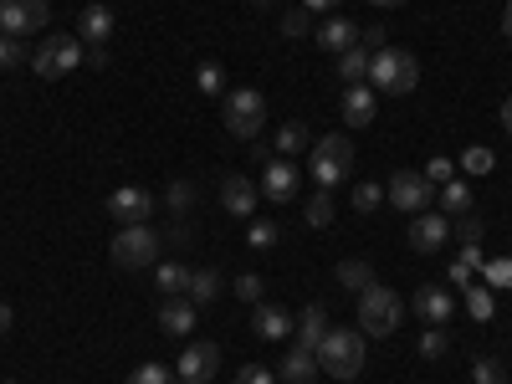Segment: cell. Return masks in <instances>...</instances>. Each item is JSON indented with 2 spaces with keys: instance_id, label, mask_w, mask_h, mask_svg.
<instances>
[{
  "instance_id": "obj_1",
  "label": "cell",
  "mask_w": 512,
  "mask_h": 384,
  "mask_svg": "<svg viewBox=\"0 0 512 384\" xmlns=\"http://www.w3.org/2000/svg\"><path fill=\"white\" fill-rule=\"evenodd\" d=\"M369 88L374 93H390V98H405L420 88V57L405 52V47H379L369 57Z\"/></svg>"
},
{
  "instance_id": "obj_2",
  "label": "cell",
  "mask_w": 512,
  "mask_h": 384,
  "mask_svg": "<svg viewBox=\"0 0 512 384\" xmlns=\"http://www.w3.org/2000/svg\"><path fill=\"white\" fill-rule=\"evenodd\" d=\"M405 318V297L395 287H384V282H369L359 292V333L369 338H390Z\"/></svg>"
},
{
  "instance_id": "obj_3",
  "label": "cell",
  "mask_w": 512,
  "mask_h": 384,
  "mask_svg": "<svg viewBox=\"0 0 512 384\" xmlns=\"http://www.w3.org/2000/svg\"><path fill=\"white\" fill-rule=\"evenodd\" d=\"M318 369L328 379H359V369H364V333L359 328H328V338L318 344Z\"/></svg>"
},
{
  "instance_id": "obj_4",
  "label": "cell",
  "mask_w": 512,
  "mask_h": 384,
  "mask_svg": "<svg viewBox=\"0 0 512 384\" xmlns=\"http://www.w3.org/2000/svg\"><path fill=\"white\" fill-rule=\"evenodd\" d=\"M308 175L318 180V190H338V185L354 175V144H349L344 134H323V139L313 144Z\"/></svg>"
},
{
  "instance_id": "obj_5",
  "label": "cell",
  "mask_w": 512,
  "mask_h": 384,
  "mask_svg": "<svg viewBox=\"0 0 512 384\" xmlns=\"http://www.w3.org/2000/svg\"><path fill=\"white\" fill-rule=\"evenodd\" d=\"M159 246H164V236H154L149 226H118L108 256H113V267L139 272V267H154L159 262Z\"/></svg>"
},
{
  "instance_id": "obj_6",
  "label": "cell",
  "mask_w": 512,
  "mask_h": 384,
  "mask_svg": "<svg viewBox=\"0 0 512 384\" xmlns=\"http://www.w3.org/2000/svg\"><path fill=\"white\" fill-rule=\"evenodd\" d=\"M82 57H88V52H82V36H67V31H57V36H47V41H41V47L31 52V72L36 77H67V72H77L82 67Z\"/></svg>"
},
{
  "instance_id": "obj_7",
  "label": "cell",
  "mask_w": 512,
  "mask_h": 384,
  "mask_svg": "<svg viewBox=\"0 0 512 384\" xmlns=\"http://www.w3.org/2000/svg\"><path fill=\"white\" fill-rule=\"evenodd\" d=\"M226 134L231 139H256L262 134V123H267V98L256 93V88H236L226 93Z\"/></svg>"
},
{
  "instance_id": "obj_8",
  "label": "cell",
  "mask_w": 512,
  "mask_h": 384,
  "mask_svg": "<svg viewBox=\"0 0 512 384\" xmlns=\"http://www.w3.org/2000/svg\"><path fill=\"white\" fill-rule=\"evenodd\" d=\"M384 195H390V205H400L405 216H425V210L436 205V185L425 180L420 169H400V175L390 180V190H384Z\"/></svg>"
},
{
  "instance_id": "obj_9",
  "label": "cell",
  "mask_w": 512,
  "mask_h": 384,
  "mask_svg": "<svg viewBox=\"0 0 512 384\" xmlns=\"http://www.w3.org/2000/svg\"><path fill=\"white\" fill-rule=\"evenodd\" d=\"M47 26H52V6H47V0H0V31H6V36L47 31Z\"/></svg>"
},
{
  "instance_id": "obj_10",
  "label": "cell",
  "mask_w": 512,
  "mask_h": 384,
  "mask_svg": "<svg viewBox=\"0 0 512 384\" xmlns=\"http://www.w3.org/2000/svg\"><path fill=\"white\" fill-rule=\"evenodd\" d=\"M216 369H221V349L210 344V338H195V344H185V354L175 359V374L185 384H210Z\"/></svg>"
},
{
  "instance_id": "obj_11",
  "label": "cell",
  "mask_w": 512,
  "mask_h": 384,
  "mask_svg": "<svg viewBox=\"0 0 512 384\" xmlns=\"http://www.w3.org/2000/svg\"><path fill=\"white\" fill-rule=\"evenodd\" d=\"M108 216H113L118 226H149V216H154V195L139 190V185H123V190L108 195Z\"/></svg>"
},
{
  "instance_id": "obj_12",
  "label": "cell",
  "mask_w": 512,
  "mask_h": 384,
  "mask_svg": "<svg viewBox=\"0 0 512 384\" xmlns=\"http://www.w3.org/2000/svg\"><path fill=\"white\" fill-rule=\"evenodd\" d=\"M262 200H272V205L297 200V164L292 159H282V154L267 159V169H262Z\"/></svg>"
},
{
  "instance_id": "obj_13",
  "label": "cell",
  "mask_w": 512,
  "mask_h": 384,
  "mask_svg": "<svg viewBox=\"0 0 512 384\" xmlns=\"http://www.w3.org/2000/svg\"><path fill=\"white\" fill-rule=\"evenodd\" d=\"M446 236H451V216H436V210H425V216H415V226H410V251L431 256V251L446 246Z\"/></svg>"
},
{
  "instance_id": "obj_14",
  "label": "cell",
  "mask_w": 512,
  "mask_h": 384,
  "mask_svg": "<svg viewBox=\"0 0 512 384\" xmlns=\"http://www.w3.org/2000/svg\"><path fill=\"white\" fill-rule=\"evenodd\" d=\"M313 41L323 52H333V57H344L349 47H359V26L349 21V16H328L318 31H313Z\"/></svg>"
},
{
  "instance_id": "obj_15",
  "label": "cell",
  "mask_w": 512,
  "mask_h": 384,
  "mask_svg": "<svg viewBox=\"0 0 512 384\" xmlns=\"http://www.w3.org/2000/svg\"><path fill=\"white\" fill-rule=\"evenodd\" d=\"M415 313L431 323V328H446V323L456 318V297H451L446 287H420V292H415Z\"/></svg>"
},
{
  "instance_id": "obj_16",
  "label": "cell",
  "mask_w": 512,
  "mask_h": 384,
  "mask_svg": "<svg viewBox=\"0 0 512 384\" xmlns=\"http://www.w3.org/2000/svg\"><path fill=\"white\" fill-rule=\"evenodd\" d=\"M318 374H323V369H318V354H313V349H297V344H292L287 359L277 364V379H282V384H313Z\"/></svg>"
},
{
  "instance_id": "obj_17",
  "label": "cell",
  "mask_w": 512,
  "mask_h": 384,
  "mask_svg": "<svg viewBox=\"0 0 512 384\" xmlns=\"http://www.w3.org/2000/svg\"><path fill=\"white\" fill-rule=\"evenodd\" d=\"M256 195L262 190H256L246 175H226L221 180V205L231 210V216H256Z\"/></svg>"
},
{
  "instance_id": "obj_18",
  "label": "cell",
  "mask_w": 512,
  "mask_h": 384,
  "mask_svg": "<svg viewBox=\"0 0 512 384\" xmlns=\"http://www.w3.org/2000/svg\"><path fill=\"white\" fill-rule=\"evenodd\" d=\"M190 328H195V303H190V297H164V308H159V333L185 338Z\"/></svg>"
},
{
  "instance_id": "obj_19",
  "label": "cell",
  "mask_w": 512,
  "mask_h": 384,
  "mask_svg": "<svg viewBox=\"0 0 512 384\" xmlns=\"http://www.w3.org/2000/svg\"><path fill=\"white\" fill-rule=\"evenodd\" d=\"M77 36L88 41V47H103V41L113 36V6H103V0H93V6L82 11V21H77Z\"/></svg>"
},
{
  "instance_id": "obj_20",
  "label": "cell",
  "mask_w": 512,
  "mask_h": 384,
  "mask_svg": "<svg viewBox=\"0 0 512 384\" xmlns=\"http://www.w3.org/2000/svg\"><path fill=\"white\" fill-rule=\"evenodd\" d=\"M344 123L349 128H364V123H374V88L369 82H359V88H344Z\"/></svg>"
},
{
  "instance_id": "obj_21",
  "label": "cell",
  "mask_w": 512,
  "mask_h": 384,
  "mask_svg": "<svg viewBox=\"0 0 512 384\" xmlns=\"http://www.w3.org/2000/svg\"><path fill=\"white\" fill-rule=\"evenodd\" d=\"M251 328H256V338H287V333H292V313L277 308V303H256Z\"/></svg>"
},
{
  "instance_id": "obj_22",
  "label": "cell",
  "mask_w": 512,
  "mask_h": 384,
  "mask_svg": "<svg viewBox=\"0 0 512 384\" xmlns=\"http://www.w3.org/2000/svg\"><path fill=\"white\" fill-rule=\"evenodd\" d=\"M292 328H297V349H313V354H318V344L328 338V328H333V323H328V313L313 303V308H303V318H297Z\"/></svg>"
},
{
  "instance_id": "obj_23",
  "label": "cell",
  "mask_w": 512,
  "mask_h": 384,
  "mask_svg": "<svg viewBox=\"0 0 512 384\" xmlns=\"http://www.w3.org/2000/svg\"><path fill=\"white\" fill-rule=\"evenodd\" d=\"M441 200V216H472V190H466V180H446L436 190Z\"/></svg>"
},
{
  "instance_id": "obj_24",
  "label": "cell",
  "mask_w": 512,
  "mask_h": 384,
  "mask_svg": "<svg viewBox=\"0 0 512 384\" xmlns=\"http://www.w3.org/2000/svg\"><path fill=\"white\" fill-rule=\"evenodd\" d=\"M154 287H159L164 297H185V292H190V267H185V262H164V267L154 272Z\"/></svg>"
},
{
  "instance_id": "obj_25",
  "label": "cell",
  "mask_w": 512,
  "mask_h": 384,
  "mask_svg": "<svg viewBox=\"0 0 512 384\" xmlns=\"http://www.w3.org/2000/svg\"><path fill=\"white\" fill-rule=\"evenodd\" d=\"M313 144V134H308V123H297V118H287L282 128H277V154L287 159V154H303Z\"/></svg>"
},
{
  "instance_id": "obj_26",
  "label": "cell",
  "mask_w": 512,
  "mask_h": 384,
  "mask_svg": "<svg viewBox=\"0 0 512 384\" xmlns=\"http://www.w3.org/2000/svg\"><path fill=\"white\" fill-rule=\"evenodd\" d=\"M338 77H344V88H359V82H369V52H364V47H349L344 57H338Z\"/></svg>"
},
{
  "instance_id": "obj_27",
  "label": "cell",
  "mask_w": 512,
  "mask_h": 384,
  "mask_svg": "<svg viewBox=\"0 0 512 384\" xmlns=\"http://www.w3.org/2000/svg\"><path fill=\"white\" fill-rule=\"evenodd\" d=\"M472 379H477V384H512V369H507V359L482 354V359L472 364Z\"/></svg>"
},
{
  "instance_id": "obj_28",
  "label": "cell",
  "mask_w": 512,
  "mask_h": 384,
  "mask_svg": "<svg viewBox=\"0 0 512 384\" xmlns=\"http://www.w3.org/2000/svg\"><path fill=\"white\" fill-rule=\"evenodd\" d=\"M313 31H318V26H313V11H308V6H292V11L282 16V36H287V41H303V36H313Z\"/></svg>"
},
{
  "instance_id": "obj_29",
  "label": "cell",
  "mask_w": 512,
  "mask_h": 384,
  "mask_svg": "<svg viewBox=\"0 0 512 384\" xmlns=\"http://www.w3.org/2000/svg\"><path fill=\"white\" fill-rule=\"evenodd\" d=\"M216 292H221V277L216 272H190V303L200 308V303H216Z\"/></svg>"
},
{
  "instance_id": "obj_30",
  "label": "cell",
  "mask_w": 512,
  "mask_h": 384,
  "mask_svg": "<svg viewBox=\"0 0 512 384\" xmlns=\"http://www.w3.org/2000/svg\"><path fill=\"white\" fill-rule=\"evenodd\" d=\"M303 221H308V226H318V231H323V226L333 221V190H313V195H308V210H303Z\"/></svg>"
},
{
  "instance_id": "obj_31",
  "label": "cell",
  "mask_w": 512,
  "mask_h": 384,
  "mask_svg": "<svg viewBox=\"0 0 512 384\" xmlns=\"http://www.w3.org/2000/svg\"><path fill=\"white\" fill-rule=\"evenodd\" d=\"M338 287H349V292H364L369 282H374V272H369V262H338Z\"/></svg>"
},
{
  "instance_id": "obj_32",
  "label": "cell",
  "mask_w": 512,
  "mask_h": 384,
  "mask_svg": "<svg viewBox=\"0 0 512 384\" xmlns=\"http://www.w3.org/2000/svg\"><path fill=\"white\" fill-rule=\"evenodd\" d=\"M461 303H466V313H472L477 323H487L492 318V287H461Z\"/></svg>"
},
{
  "instance_id": "obj_33",
  "label": "cell",
  "mask_w": 512,
  "mask_h": 384,
  "mask_svg": "<svg viewBox=\"0 0 512 384\" xmlns=\"http://www.w3.org/2000/svg\"><path fill=\"white\" fill-rule=\"evenodd\" d=\"M195 82H200V93H226V67L221 62H200Z\"/></svg>"
},
{
  "instance_id": "obj_34",
  "label": "cell",
  "mask_w": 512,
  "mask_h": 384,
  "mask_svg": "<svg viewBox=\"0 0 512 384\" xmlns=\"http://www.w3.org/2000/svg\"><path fill=\"white\" fill-rule=\"evenodd\" d=\"M446 349H451L446 328H425V333H420V359H441Z\"/></svg>"
},
{
  "instance_id": "obj_35",
  "label": "cell",
  "mask_w": 512,
  "mask_h": 384,
  "mask_svg": "<svg viewBox=\"0 0 512 384\" xmlns=\"http://www.w3.org/2000/svg\"><path fill=\"white\" fill-rule=\"evenodd\" d=\"M277 236H282V231H277V221H251V226H246V241H251L256 251L277 246Z\"/></svg>"
},
{
  "instance_id": "obj_36",
  "label": "cell",
  "mask_w": 512,
  "mask_h": 384,
  "mask_svg": "<svg viewBox=\"0 0 512 384\" xmlns=\"http://www.w3.org/2000/svg\"><path fill=\"white\" fill-rule=\"evenodd\" d=\"M123 384H175V374H169L164 364H139V369L128 374Z\"/></svg>"
},
{
  "instance_id": "obj_37",
  "label": "cell",
  "mask_w": 512,
  "mask_h": 384,
  "mask_svg": "<svg viewBox=\"0 0 512 384\" xmlns=\"http://www.w3.org/2000/svg\"><path fill=\"white\" fill-rule=\"evenodd\" d=\"M164 200H169V210H180V216H185V210L195 205V185L190 180H175V185L164 190Z\"/></svg>"
},
{
  "instance_id": "obj_38",
  "label": "cell",
  "mask_w": 512,
  "mask_h": 384,
  "mask_svg": "<svg viewBox=\"0 0 512 384\" xmlns=\"http://www.w3.org/2000/svg\"><path fill=\"white\" fill-rule=\"evenodd\" d=\"M21 62H26L21 36H6V31H0V67H21Z\"/></svg>"
},
{
  "instance_id": "obj_39",
  "label": "cell",
  "mask_w": 512,
  "mask_h": 384,
  "mask_svg": "<svg viewBox=\"0 0 512 384\" xmlns=\"http://www.w3.org/2000/svg\"><path fill=\"white\" fill-rule=\"evenodd\" d=\"M482 277H487L492 292L497 287H512V262H502V256H497V262H482Z\"/></svg>"
},
{
  "instance_id": "obj_40",
  "label": "cell",
  "mask_w": 512,
  "mask_h": 384,
  "mask_svg": "<svg viewBox=\"0 0 512 384\" xmlns=\"http://www.w3.org/2000/svg\"><path fill=\"white\" fill-rule=\"evenodd\" d=\"M425 180H431L436 190H441L446 180H456V169H451V159H446V154H436L431 164H425Z\"/></svg>"
},
{
  "instance_id": "obj_41",
  "label": "cell",
  "mask_w": 512,
  "mask_h": 384,
  "mask_svg": "<svg viewBox=\"0 0 512 384\" xmlns=\"http://www.w3.org/2000/svg\"><path fill=\"white\" fill-rule=\"evenodd\" d=\"M236 297H241V303H262V277L241 272V277H236Z\"/></svg>"
},
{
  "instance_id": "obj_42",
  "label": "cell",
  "mask_w": 512,
  "mask_h": 384,
  "mask_svg": "<svg viewBox=\"0 0 512 384\" xmlns=\"http://www.w3.org/2000/svg\"><path fill=\"white\" fill-rule=\"evenodd\" d=\"M236 384H277V374L262 364H246V369H236Z\"/></svg>"
},
{
  "instance_id": "obj_43",
  "label": "cell",
  "mask_w": 512,
  "mask_h": 384,
  "mask_svg": "<svg viewBox=\"0 0 512 384\" xmlns=\"http://www.w3.org/2000/svg\"><path fill=\"white\" fill-rule=\"evenodd\" d=\"M379 195H384L379 185H359V190H354V210H364V216H369V210L379 205Z\"/></svg>"
},
{
  "instance_id": "obj_44",
  "label": "cell",
  "mask_w": 512,
  "mask_h": 384,
  "mask_svg": "<svg viewBox=\"0 0 512 384\" xmlns=\"http://www.w3.org/2000/svg\"><path fill=\"white\" fill-rule=\"evenodd\" d=\"M466 169H472V175H487V169H492V154H487V149H466Z\"/></svg>"
},
{
  "instance_id": "obj_45",
  "label": "cell",
  "mask_w": 512,
  "mask_h": 384,
  "mask_svg": "<svg viewBox=\"0 0 512 384\" xmlns=\"http://www.w3.org/2000/svg\"><path fill=\"white\" fill-rule=\"evenodd\" d=\"M461 262H466V267L477 272V267L487 262V256H482V241H466V251H461Z\"/></svg>"
},
{
  "instance_id": "obj_46",
  "label": "cell",
  "mask_w": 512,
  "mask_h": 384,
  "mask_svg": "<svg viewBox=\"0 0 512 384\" xmlns=\"http://www.w3.org/2000/svg\"><path fill=\"white\" fill-rule=\"evenodd\" d=\"M456 287H472V267H466V262H451V272H446Z\"/></svg>"
},
{
  "instance_id": "obj_47",
  "label": "cell",
  "mask_w": 512,
  "mask_h": 384,
  "mask_svg": "<svg viewBox=\"0 0 512 384\" xmlns=\"http://www.w3.org/2000/svg\"><path fill=\"white\" fill-rule=\"evenodd\" d=\"M461 236H466V241H482V221L466 216V221H461Z\"/></svg>"
},
{
  "instance_id": "obj_48",
  "label": "cell",
  "mask_w": 512,
  "mask_h": 384,
  "mask_svg": "<svg viewBox=\"0 0 512 384\" xmlns=\"http://www.w3.org/2000/svg\"><path fill=\"white\" fill-rule=\"evenodd\" d=\"M11 323H16V313H11V303H0V338L11 333Z\"/></svg>"
},
{
  "instance_id": "obj_49",
  "label": "cell",
  "mask_w": 512,
  "mask_h": 384,
  "mask_svg": "<svg viewBox=\"0 0 512 384\" xmlns=\"http://www.w3.org/2000/svg\"><path fill=\"white\" fill-rule=\"evenodd\" d=\"M308 11H338V0H303Z\"/></svg>"
},
{
  "instance_id": "obj_50",
  "label": "cell",
  "mask_w": 512,
  "mask_h": 384,
  "mask_svg": "<svg viewBox=\"0 0 512 384\" xmlns=\"http://www.w3.org/2000/svg\"><path fill=\"white\" fill-rule=\"evenodd\" d=\"M502 134H507V139H512V98H507V103H502Z\"/></svg>"
},
{
  "instance_id": "obj_51",
  "label": "cell",
  "mask_w": 512,
  "mask_h": 384,
  "mask_svg": "<svg viewBox=\"0 0 512 384\" xmlns=\"http://www.w3.org/2000/svg\"><path fill=\"white\" fill-rule=\"evenodd\" d=\"M502 31H507V41H512V0H507V11H502Z\"/></svg>"
},
{
  "instance_id": "obj_52",
  "label": "cell",
  "mask_w": 512,
  "mask_h": 384,
  "mask_svg": "<svg viewBox=\"0 0 512 384\" xmlns=\"http://www.w3.org/2000/svg\"><path fill=\"white\" fill-rule=\"evenodd\" d=\"M369 6H379V11H390V6H405V0H369Z\"/></svg>"
},
{
  "instance_id": "obj_53",
  "label": "cell",
  "mask_w": 512,
  "mask_h": 384,
  "mask_svg": "<svg viewBox=\"0 0 512 384\" xmlns=\"http://www.w3.org/2000/svg\"><path fill=\"white\" fill-rule=\"evenodd\" d=\"M251 6H272V0H251Z\"/></svg>"
},
{
  "instance_id": "obj_54",
  "label": "cell",
  "mask_w": 512,
  "mask_h": 384,
  "mask_svg": "<svg viewBox=\"0 0 512 384\" xmlns=\"http://www.w3.org/2000/svg\"><path fill=\"white\" fill-rule=\"evenodd\" d=\"M507 369H512V359H507Z\"/></svg>"
},
{
  "instance_id": "obj_55",
  "label": "cell",
  "mask_w": 512,
  "mask_h": 384,
  "mask_svg": "<svg viewBox=\"0 0 512 384\" xmlns=\"http://www.w3.org/2000/svg\"><path fill=\"white\" fill-rule=\"evenodd\" d=\"M11 384H16V379H11Z\"/></svg>"
}]
</instances>
